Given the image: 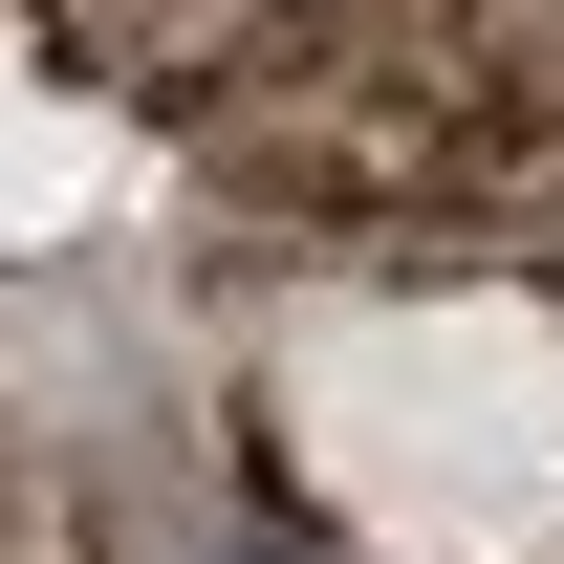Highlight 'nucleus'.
I'll list each match as a JSON object with an SVG mask.
<instances>
[{
	"label": "nucleus",
	"mask_w": 564,
	"mask_h": 564,
	"mask_svg": "<svg viewBox=\"0 0 564 564\" xmlns=\"http://www.w3.org/2000/svg\"><path fill=\"white\" fill-rule=\"evenodd\" d=\"M174 131L282 239H478L564 196V0H261Z\"/></svg>",
	"instance_id": "f257e3e1"
},
{
	"label": "nucleus",
	"mask_w": 564,
	"mask_h": 564,
	"mask_svg": "<svg viewBox=\"0 0 564 564\" xmlns=\"http://www.w3.org/2000/svg\"><path fill=\"white\" fill-rule=\"evenodd\" d=\"M44 22V66H87V87H152V109H196V66L261 22V0H22Z\"/></svg>",
	"instance_id": "f03ea898"
},
{
	"label": "nucleus",
	"mask_w": 564,
	"mask_h": 564,
	"mask_svg": "<svg viewBox=\"0 0 564 564\" xmlns=\"http://www.w3.org/2000/svg\"><path fill=\"white\" fill-rule=\"evenodd\" d=\"M22 564H66V478H44V456H22Z\"/></svg>",
	"instance_id": "7ed1b4c3"
}]
</instances>
